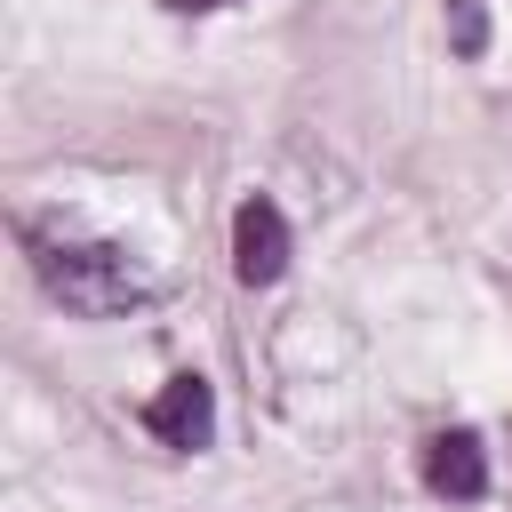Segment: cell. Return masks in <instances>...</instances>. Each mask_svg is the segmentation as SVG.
I'll return each mask as SVG.
<instances>
[{"label":"cell","mask_w":512,"mask_h":512,"mask_svg":"<svg viewBox=\"0 0 512 512\" xmlns=\"http://www.w3.org/2000/svg\"><path fill=\"white\" fill-rule=\"evenodd\" d=\"M24 248H32L40 288H48L64 312H80V320H120V312H144V304L160 296V280H152V272H144L128 248H112V240L24 232Z\"/></svg>","instance_id":"obj_1"},{"label":"cell","mask_w":512,"mask_h":512,"mask_svg":"<svg viewBox=\"0 0 512 512\" xmlns=\"http://www.w3.org/2000/svg\"><path fill=\"white\" fill-rule=\"evenodd\" d=\"M232 272H240L248 288H272V280L288 272V216H280L264 192H248V200L232 208Z\"/></svg>","instance_id":"obj_2"},{"label":"cell","mask_w":512,"mask_h":512,"mask_svg":"<svg viewBox=\"0 0 512 512\" xmlns=\"http://www.w3.org/2000/svg\"><path fill=\"white\" fill-rule=\"evenodd\" d=\"M144 432L160 440V448H208V432H216V392H208V376H168L152 400H144Z\"/></svg>","instance_id":"obj_3"},{"label":"cell","mask_w":512,"mask_h":512,"mask_svg":"<svg viewBox=\"0 0 512 512\" xmlns=\"http://www.w3.org/2000/svg\"><path fill=\"white\" fill-rule=\"evenodd\" d=\"M424 488L432 496H456V504L488 496V448L472 432H432L424 440Z\"/></svg>","instance_id":"obj_4"},{"label":"cell","mask_w":512,"mask_h":512,"mask_svg":"<svg viewBox=\"0 0 512 512\" xmlns=\"http://www.w3.org/2000/svg\"><path fill=\"white\" fill-rule=\"evenodd\" d=\"M448 24H456V56H480V48H488V16H480V0H448Z\"/></svg>","instance_id":"obj_5"},{"label":"cell","mask_w":512,"mask_h":512,"mask_svg":"<svg viewBox=\"0 0 512 512\" xmlns=\"http://www.w3.org/2000/svg\"><path fill=\"white\" fill-rule=\"evenodd\" d=\"M168 16H216V8H232V0H160Z\"/></svg>","instance_id":"obj_6"}]
</instances>
